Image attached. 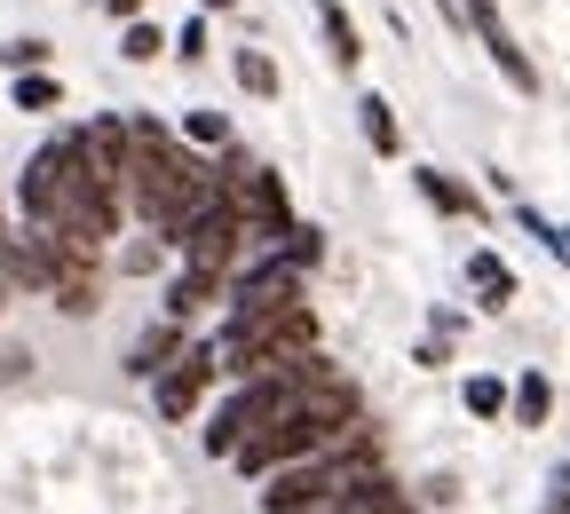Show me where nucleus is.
<instances>
[{"instance_id":"nucleus-19","label":"nucleus","mask_w":570,"mask_h":514,"mask_svg":"<svg viewBox=\"0 0 570 514\" xmlns=\"http://www.w3.org/2000/svg\"><path fill=\"white\" fill-rule=\"evenodd\" d=\"M0 63H9V71H40V63H48V40H40V32H24V40L0 48Z\"/></svg>"},{"instance_id":"nucleus-14","label":"nucleus","mask_w":570,"mask_h":514,"mask_svg":"<svg viewBox=\"0 0 570 514\" xmlns=\"http://www.w3.org/2000/svg\"><path fill=\"white\" fill-rule=\"evenodd\" d=\"M17 111H56L63 103V88H56V71H17Z\"/></svg>"},{"instance_id":"nucleus-2","label":"nucleus","mask_w":570,"mask_h":514,"mask_svg":"<svg viewBox=\"0 0 570 514\" xmlns=\"http://www.w3.org/2000/svg\"><path fill=\"white\" fill-rule=\"evenodd\" d=\"M214 380H223V348L214 340H190L167 373L151 380V404H159V419H190L206 396H214Z\"/></svg>"},{"instance_id":"nucleus-18","label":"nucleus","mask_w":570,"mask_h":514,"mask_svg":"<svg viewBox=\"0 0 570 514\" xmlns=\"http://www.w3.org/2000/svg\"><path fill=\"white\" fill-rule=\"evenodd\" d=\"M167 254H175V246H167V238H159V230H151V238H135V246H127V254H119V269H127V277H151V269H159V261H167Z\"/></svg>"},{"instance_id":"nucleus-22","label":"nucleus","mask_w":570,"mask_h":514,"mask_svg":"<svg viewBox=\"0 0 570 514\" xmlns=\"http://www.w3.org/2000/svg\"><path fill=\"white\" fill-rule=\"evenodd\" d=\"M104 9H111V17L127 24V17H142V0H104Z\"/></svg>"},{"instance_id":"nucleus-4","label":"nucleus","mask_w":570,"mask_h":514,"mask_svg":"<svg viewBox=\"0 0 570 514\" xmlns=\"http://www.w3.org/2000/svg\"><path fill=\"white\" fill-rule=\"evenodd\" d=\"M71 151H80L88 182H104L111 198H127V119H88V127H71Z\"/></svg>"},{"instance_id":"nucleus-6","label":"nucleus","mask_w":570,"mask_h":514,"mask_svg":"<svg viewBox=\"0 0 570 514\" xmlns=\"http://www.w3.org/2000/svg\"><path fill=\"white\" fill-rule=\"evenodd\" d=\"M214 302H230V277L223 269H198V261H183L175 269V285H167V317H198V309H214Z\"/></svg>"},{"instance_id":"nucleus-3","label":"nucleus","mask_w":570,"mask_h":514,"mask_svg":"<svg viewBox=\"0 0 570 514\" xmlns=\"http://www.w3.org/2000/svg\"><path fill=\"white\" fill-rule=\"evenodd\" d=\"M175 254H183V261H198V269H223V277H230V269L254 254V230H246V214L223 198V206H214V214H206V223H198Z\"/></svg>"},{"instance_id":"nucleus-16","label":"nucleus","mask_w":570,"mask_h":514,"mask_svg":"<svg viewBox=\"0 0 570 514\" xmlns=\"http://www.w3.org/2000/svg\"><path fill=\"white\" fill-rule=\"evenodd\" d=\"M183 142H198V151H223V142H230V119H223V111H183Z\"/></svg>"},{"instance_id":"nucleus-15","label":"nucleus","mask_w":570,"mask_h":514,"mask_svg":"<svg viewBox=\"0 0 570 514\" xmlns=\"http://www.w3.org/2000/svg\"><path fill=\"white\" fill-rule=\"evenodd\" d=\"M460 404H468L475 419H508V380H491V373H475V380L460 388Z\"/></svg>"},{"instance_id":"nucleus-21","label":"nucleus","mask_w":570,"mask_h":514,"mask_svg":"<svg viewBox=\"0 0 570 514\" xmlns=\"http://www.w3.org/2000/svg\"><path fill=\"white\" fill-rule=\"evenodd\" d=\"M547 514H570V467H554V483H547Z\"/></svg>"},{"instance_id":"nucleus-12","label":"nucleus","mask_w":570,"mask_h":514,"mask_svg":"<svg viewBox=\"0 0 570 514\" xmlns=\"http://www.w3.org/2000/svg\"><path fill=\"white\" fill-rule=\"evenodd\" d=\"M356 111H365V142H373V151H381V159H396V151H404V127H396V111H389V96H365V103H356Z\"/></svg>"},{"instance_id":"nucleus-7","label":"nucleus","mask_w":570,"mask_h":514,"mask_svg":"<svg viewBox=\"0 0 570 514\" xmlns=\"http://www.w3.org/2000/svg\"><path fill=\"white\" fill-rule=\"evenodd\" d=\"M341 514H420V498H412L389 467H373L365 483H348V491H341Z\"/></svg>"},{"instance_id":"nucleus-5","label":"nucleus","mask_w":570,"mask_h":514,"mask_svg":"<svg viewBox=\"0 0 570 514\" xmlns=\"http://www.w3.org/2000/svg\"><path fill=\"white\" fill-rule=\"evenodd\" d=\"M183 348H190V325H183V317H159L151 333H135V348H127V373H135V380H159Z\"/></svg>"},{"instance_id":"nucleus-13","label":"nucleus","mask_w":570,"mask_h":514,"mask_svg":"<svg viewBox=\"0 0 570 514\" xmlns=\"http://www.w3.org/2000/svg\"><path fill=\"white\" fill-rule=\"evenodd\" d=\"M119 56H127V63H159V56H167V32H159V24H142V17H127Z\"/></svg>"},{"instance_id":"nucleus-24","label":"nucleus","mask_w":570,"mask_h":514,"mask_svg":"<svg viewBox=\"0 0 570 514\" xmlns=\"http://www.w3.org/2000/svg\"><path fill=\"white\" fill-rule=\"evenodd\" d=\"M0 246H9V206H0Z\"/></svg>"},{"instance_id":"nucleus-17","label":"nucleus","mask_w":570,"mask_h":514,"mask_svg":"<svg viewBox=\"0 0 570 514\" xmlns=\"http://www.w3.org/2000/svg\"><path fill=\"white\" fill-rule=\"evenodd\" d=\"M238 88H246V96H277V63H269L262 48H238Z\"/></svg>"},{"instance_id":"nucleus-20","label":"nucleus","mask_w":570,"mask_h":514,"mask_svg":"<svg viewBox=\"0 0 570 514\" xmlns=\"http://www.w3.org/2000/svg\"><path fill=\"white\" fill-rule=\"evenodd\" d=\"M175 56H183V63H198V56H206V24H198V17L183 24V40H175Z\"/></svg>"},{"instance_id":"nucleus-25","label":"nucleus","mask_w":570,"mask_h":514,"mask_svg":"<svg viewBox=\"0 0 570 514\" xmlns=\"http://www.w3.org/2000/svg\"><path fill=\"white\" fill-rule=\"evenodd\" d=\"M206 9H230V0H206Z\"/></svg>"},{"instance_id":"nucleus-10","label":"nucleus","mask_w":570,"mask_h":514,"mask_svg":"<svg viewBox=\"0 0 570 514\" xmlns=\"http://www.w3.org/2000/svg\"><path fill=\"white\" fill-rule=\"evenodd\" d=\"M468 285H475L483 309H508V302H515V269L499 261V254H468Z\"/></svg>"},{"instance_id":"nucleus-23","label":"nucleus","mask_w":570,"mask_h":514,"mask_svg":"<svg viewBox=\"0 0 570 514\" xmlns=\"http://www.w3.org/2000/svg\"><path fill=\"white\" fill-rule=\"evenodd\" d=\"M0 309H9V246H0Z\"/></svg>"},{"instance_id":"nucleus-11","label":"nucleus","mask_w":570,"mask_h":514,"mask_svg":"<svg viewBox=\"0 0 570 514\" xmlns=\"http://www.w3.org/2000/svg\"><path fill=\"white\" fill-rule=\"evenodd\" d=\"M508 412H515V427H547V412H554V380H547V373H523V380L508 388Z\"/></svg>"},{"instance_id":"nucleus-8","label":"nucleus","mask_w":570,"mask_h":514,"mask_svg":"<svg viewBox=\"0 0 570 514\" xmlns=\"http://www.w3.org/2000/svg\"><path fill=\"white\" fill-rule=\"evenodd\" d=\"M420 198L436 206V214H460V223H475V214H483V198H475L460 175H444V167H420Z\"/></svg>"},{"instance_id":"nucleus-9","label":"nucleus","mask_w":570,"mask_h":514,"mask_svg":"<svg viewBox=\"0 0 570 514\" xmlns=\"http://www.w3.org/2000/svg\"><path fill=\"white\" fill-rule=\"evenodd\" d=\"M317 24H325V48H333V63H341V71L365 63V32H356V17L341 9V0H317Z\"/></svg>"},{"instance_id":"nucleus-1","label":"nucleus","mask_w":570,"mask_h":514,"mask_svg":"<svg viewBox=\"0 0 570 514\" xmlns=\"http://www.w3.org/2000/svg\"><path fill=\"white\" fill-rule=\"evenodd\" d=\"M223 373L230 380H254V373H277L285 356H302L317 348V309H309V293H294V302H277V309H230L223 325Z\"/></svg>"}]
</instances>
